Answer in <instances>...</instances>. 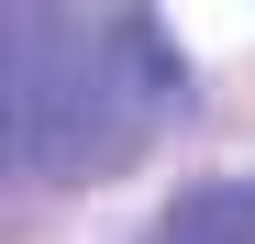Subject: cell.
<instances>
[{
	"label": "cell",
	"instance_id": "1",
	"mask_svg": "<svg viewBox=\"0 0 255 244\" xmlns=\"http://www.w3.org/2000/svg\"><path fill=\"white\" fill-rule=\"evenodd\" d=\"M178 100L189 67L144 11H0V189L100 167Z\"/></svg>",
	"mask_w": 255,
	"mask_h": 244
},
{
	"label": "cell",
	"instance_id": "2",
	"mask_svg": "<svg viewBox=\"0 0 255 244\" xmlns=\"http://www.w3.org/2000/svg\"><path fill=\"white\" fill-rule=\"evenodd\" d=\"M133 244H255V178H211L133 233Z\"/></svg>",
	"mask_w": 255,
	"mask_h": 244
}]
</instances>
